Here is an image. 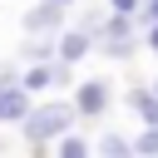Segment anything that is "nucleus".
I'll list each match as a JSON object with an SVG mask.
<instances>
[{
    "label": "nucleus",
    "instance_id": "obj_1",
    "mask_svg": "<svg viewBox=\"0 0 158 158\" xmlns=\"http://www.w3.org/2000/svg\"><path fill=\"white\" fill-rule=\"evenodd\" d=\"M79 118H84V114H79L74 99H44V104H35V109L20 118V128H25V143H30V148H54V138L69 133Z\"/></svg>",
    "mask_w": 158,
    "mask_h": 158
},
{
    "label": "nucleus",
    "instance_id": "obj_2",
    "mask_svg": "<svg viewBox=\"0 0 158 158\" xmlns=\"http://www.w3.org/2000/svg\"><path fill=\"white\" fill-rule=\"evenodd\" d=\"M138 15H118V10H109V25L99 30V54L104 59H133L138 49H143V35H138Z\"/></svg>",
    "mask_w": 158,
    "mask_h": 158
},
{
    "label": "nucleus",
    "instance_id": "obj_3",
    "mask_svg": "<svg viewBox=\"0 0 158 158\" xmlns=\"http://www.w3.org/2000/svg\"><path fill=\"white\" fill-rule=\"evenodd\" d=\"M64 25H69V5H54V0H35L20 15V30L25 35H59Z\"/></svg>",
    "mask_w": 158,
    "mask_h": 158
},
{
    "label": "nucleus",
    "instance_id": "obj_4",
    "mask_svg": "<svg viewBox=\"0 0 158 158\" xmlns=\"http://www.w3.org/2000/svg\"><path fill=\"white\" fill-rule=\"evenodd\" d=\"M89 54H99V35L84 30V25H64V30H59V59L79 64V59H89Z\"/></svg>",
    "mask_w": 158,
    "mask_h": 158
},
{
    "label": "nucleus",
    "instance_id": "obj_5",
    "mask_svg": "<svg viewBox=\"0 0 158 158\" xmlns=\"http://www.w3.org/2000/svg\"><path fill=\"white\" fill-rule=\"evenodd\" d=\"M35 94L25 89V84H0V123H20L35 104H30Z\"/></svg>",
    "mask_w": 158,
    "mask_h": 158
},
{
    "label": "nucleus",
    "instance_id": "obj_6",
    "mask_svg": "<svg viewBox=\"0 0 158 158\" xmlns=\"http://www.w3.org/2000/svg\"><path fill=\"white\" fill-rule=\"evenodd\" d=\"M74 104H79L84 118H99V114L109 109V84H104V79H84V84L74 89Z\"/></svg>",
    "mask_w": 158,
    "mask_h": 158
},
{
    "label": "nucleus",
    "instance_id": "obj_7",
    "mask_svg": "<svg viewBox=\"0 0 158 158\" xmlns=\"http://www.w3.org/2000/svg\"><path fill=\"white\" fill-rule=\"evenodd\" d=\"M20 84H25L30 94H40V89H59V59H40V64H25Z\"/></svg>",
    "mask_w": 158,
    "mask_h": 158
},
{
    "label": "nucleus",
    "instance_id": "obj_8",
    "mask_svg": "<svg viewBox=\"0 0 158 158\" xmlns=\"http://www.w3.org/2000/svg\"><path fill=\"white\" fill-rule=\"evenodd\" d=\"M20 59H25V64L59 59V35H25V40H20Z\"/></svg>",
    "mask_w": 158,
    "mask_h": 158
},
{
    "label": "nucleus",
    "instance_id": "obj_9",
    "mask_svg": "<svg viewBox=\"0 0 158 158\" xmlns=\"http://www.w3.org/2000/svg\"><path fill=\"white\" fill-rule=\"evenodd\" d=\"M128 109H133L143 123H158V94H153V84H133V89H128Z\"/></svg>",
    "mask_w": 158,
    "mask_h": 158
},
{
    "label": "nucleus",
    "instance_id": "obj_10",
    "mask_svg": "<svg viewBox=\"0 0 158 158\" xmlns=\"http://www.w3.org/2000/svg\"><path fill=\"white\" fill-rule=\"evenodd\" d=\"M54 153H59V158H84V153H89V138H84L79 128H69V133L54 138Z\"/></svg>",
    "mask_w": 158,
    "mask_h": 158
},
{
    "label": "nucleus",
    "instance_id": "obj_11",
    "mask_svg": "<svg viewBox=\"0 0 158 158\" xmlns=\"http://www.w3.org/2000/svg\"><path fill=\"white\" fill-rule=\"evenodd\" d=\"M94 148H99L104 158H123V153H133V138H123V133H104Z\"/></svg>",
    "mask_w": 158,
    "mask_h": 158
},
{
    "label": "nucleus",
    "instance_id": "obj_12",
    "mask_svg": "<svg viewBox=\"0 0 158 158\" xmlns=\"http://www.w3.org/2000/svg\"><path fill=\"white\" fill-rule=\"evenodd\" d=\"M133 153L138 158H158V123H143V133L133 138Z\"/></svg>",
    "mask_w": 158,
    "mask_h": 158
},
{
    "label": "nucleus",
    "instance_id": "obj_13",
    "mask_svg": "<svg viewBox=\"0 0 158 158\" xmlns=\"http://www.w3.org/2000/svg\"><path fill=\"white\" fill-rule=\"evenodd\" d=\"M109 10H118V15H138L143 0H109Z\"/></svg>",
    "mask_w": 158,
    "mask_h": 158
},
{
    "label": "nucleus",
    "instance_id": "obj_14",
    "mask_svg": "<svg viewBox=\"0 0 158 158\" xmlns=\"http://www.w3.org/2000/svg\"><path fill=\"white\" fill-rule=\"evenodd\" d=\"M20 74H25V69H15V64H0V84H20Z\"/></svg>",
    "mask_w": 158,
    "mask_h": 158
},
{
    "label": "nucleus",
    "instance_id": "obj_15",
    "mask_svg": "<svg viewBox=\"0 0 158 158\" xmlns=\"http://www.w3.org/2000/svg\"><path fill=\"white\" fill-rule=\"evenodd\" d=\"M143 49H153V54H158V20H153V25L143 30Z\"/></svg>",
    "mask_w": 158,
    "mask_h": 158
},
{
    "label": "nucleus",
    "instance_id": "obj_16",
    "mask_svg": "<svg viewBox=\"0 0 158 158\" xmlns=\"http://www.w3.org/2000/svg\"><path fill=\"white\" fill-rule=\"evenodd\" d=\"M138 20H143V25H153V20H158V0H143V10H138Z\"/></svg>",
    "mask_w": 158,
    "mask_h": 158
},
{
    "label": "nucleus",
    "instance_id": "obj_17",
    "mask_svg": "<svg viewBox=\"0 0 158 158\" xmlns=\"http://www.w3.org/2000/svg\"><path fill=\"white\" fill-rule=\"evenodd\" d=\"M54 5H69V10H74V5H79V0H54Z\"/></svg>",
    "mask_w": 158,
    "mask_h": 158
},
{
    "label": "nucleus",
    "instance_id": "obj_18",
    "mask_svg": "<svg viewBox=\"0 0 158 158\" xmlns=\"http://www.w3.org/2000/svg\"><path fill=\"white\" fill-rule=\"evenodd\" d=\"M153 94H158V79H153Z\"/></svg>",
    "mask_w": 158,
    "mask_h": 158
}]
</instances>
